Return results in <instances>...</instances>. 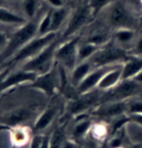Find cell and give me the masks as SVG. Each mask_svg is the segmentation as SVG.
<instances>
[{
	"mask_svg": "<svg viewBox=\"0 0 142 148\" xmlns=\"http://www.w3.org/2000/svg\"><path fill=\"white\" fill-rule=\"evenodd\" d=\"M38 22L30 19L19 26L16 31H14L12 36L9 37L7 46L0 53L2 61L5 59H10L16 52H18L22 47H24L27 43H29L32 39L38 36Z\"/></svg>",
	"mask_w": 142,
	"mask_h": 148,
	"instance_id": "1",
	"label": "cell"
},
{
	"mask_svg": "<svg viewBox=\"0 0 142 148\" xmlns=\"http://www.w3.org/2000/svg\"><path fill=\"white\" fill-rule=\"evenodd\" d=\"M57 32H49L46 35H38L37 37L32 39L29 43L22 47L20 49L16 52L10 60L7 62V65H15L18 63H24L25 61L31 59L39 52L42 51L44 47L49 46L51 43L56 41Z\"/></svg>",
	"mask_w": 142,
	"mask_h": 148,
	"instance_id": "2",
	"label": "cell"
},
{
	"mask_svg": "<svg viewBox=\"0 0 142 148\" xmlns=\"http://www.w3.org/2000/svg\"><path fill=\"white\" fill-rule=\"evenodd\" d=\"M128 58L129 56L126 52V49L118 46L116 43L112 44V41H110L109 43L100 47L99 51L89 61L92 63L94 68H97V67L124 63Z\"/></svg>",
	"mask_w": 142,
	"mask_h": 148,
	"instance_id": "3",
	"label": "cell"
},
{
	"mask_svg": "<svg viewBox=\"0 0 142 148\" xmlns=\"http://www.w3.org/2000/svg\"><path fill=\"white\" fill-rule=\"evenodd\" d=\"M58 42L54 41L49 46L44 47L37 55L32 57L31 59L25 61L22 64V70L36 73L37 75H43L52 69V67L56 63L55 52L58 47Z\"/></svg>",
	"mask_w": 142,
	"mask_h": 148,
	"instance_id": "4",
	"label": "cell"
},
{
	"mask_svg": "<svg viewBox=\"0 0 142 148\" xmlns=\"http://www.w3.org/2000/svg\"><path fill=\"white\" fill-rule=\"evenodd\" d=\"M80 39H81L80 36H74L59 44L56 49V52H55L56 62L70 73L73 71L79 63L77 54H79Z\"/></svg>",
	"mask_w": 142,
	"mask_h": 148,
	"instance_id": "5",
	"label": "cell"
},
{
	"mask_svg": "<svg viewBox=\"0 0 142 148\" xmlns=\"http://www.w3.org/2000/svg\"><path fill=\"white\" fill-rule=\"evenodd\" d=\"M141 92L142 84L134 79H122L115 87L106 92H102L100 104L116 101H129Z\"/></svg>",
	"mask_w": 142,
	"mask_h": 148,
	"instance_id": "6",
	"label": "cell"
},
{
	"mask_svg": "<svg viewBox=\"0 0 142 148\" xmlns=\"http://www.w3.org/2000/svg\"><path fill=\"white\" fill-rule=\"evenodd\" d=\"M29 86L41 90L46 96L53 97L58 89L61 87V72L59 64L56 62L51 70L43 75H39L34 82L30 83Z\"/></svg>",
	"mask_w": 142,
	"mask_h": 148,
	"instance_id": "7",
	"label": "cell"
},
{
	"mask_svg": "<svg viewBox=\"0 0 142 148\" xmlns=\"http://www.w3.org/2000/svg\"><path fill=\"white\" fill-rule=\"evenodd\" d=\"M106 10V21L113 28H132L133 18L132 14L121 1L111 2L104 8Z\"/></svg>",
	"mask_w": 142,
	"mask_h": 148,
	"instance_id": "8",
	"label": "cell"
},
{
	"mask_svg": "<svg viewBox=\"0 0 142 148\" xmlns=\"http://www.w3.org/2000/svg\"><path fill=\"white\" fill-rule=\"evenodd\" d=\"M102 94V92L98 89L85 94H79V96L72 99L67 105V111L76 117L83 115L86 111L93 110L100 104Z\"/></svg>",
	"mask_w": 142,
	"mask_h": 148,
	"instance_id": "9",
	"label": "cell"
},
{
	"mask_svg": "<svg viewBox=\"0 0 142 148\" xmlns=\"http://www.w3.org/2000/svg\"><path fill=\"white\" fill-rule=\"evenodd\" d=\"M35 114L36 108L34 107H20L14 108L12 110L0 114V125L6 129L20 126L31 120Z\"/></svg>",
	"mask_w": 142,
	"mask_h": 148,
	"instance_id": "10",
	"label": "cell"
},
{
	"mask_svg": "<svg viewBox=\"0 0 142 148\" xmlns=\"http://www.w3.org/2000/svg\"><path fill=\"white\" fill-rule=\"evenodd\" d=\"M93 11L90 5L79 8L73 15L69 18V21L67 22V26L63 33V38L66 40L69 38L74 37L83 26L88 22L93 15Z\"/></svg>",
	"mask_w": 142,
	"mask_h": 148,
	"instance_id": "11",
	"label": "cell"
},
{
	"mask_svg": "<svg viewBox=\"0 0 142 148\" xmlns=\"http://www.w3.org/2000/svg\"><path fill=\"white\" fill-rule=\"evenodd\" d=\"M128 103L129 101H116L102 103L92 110L94 116L104 119H115L118 117L127 115Z\"/></svg>",
	"mask_w": 142,
	"mask_h": 148,
	"instance_id": "12",
	"label": "cell"
},
{
	"mask_svg": "<svg viewBox=\"0 0 142 148\" xmlns=\"http://www.w3.org/2000/svg\"><path fill=\"white\" fill-rule=\"evenodd\" d=\"M116 65H118V64H116ZM116 65L102 66L94 68L89 73L88 76L76 87L77 94H85L88 93V92L96 90L98 88V85L101 82L102 79L104 77V75Z\"/></svg>",
	"mask_w": 142,
	"mask_h": 148,
	"instance_id": "13",
	"label": "cell"
},
{
	"mask_svg": "<svg viewBox=\"0 0 142 148\" xmlns=\"http://www.w3.org/2000/svg\"><path fill=\"white\" fill-rule=\"evenodd\" d=\"M38 76L39 75H37L36 73L25 71L22 69L11 73L7 77L5 76L0 82V95L3 92L13 87H16L19 84H22V83H32Z\"/></svg>",
	"mask_w": 142,
	"mask_h": 148,
	"instance_id": "14",
	"label": "cell"
},
{
	"mask_svg": "<svg viewBox=\"0 0 142 148\" xmlns=\"http://www.w3.org/2000/svg\"><path fill=\"white\" fill-rule=\"evenodd\" d=\"M59 110L60 108L58 103L53 102L49 104L36 118L33 131L36 134H42V132L46 130L51 125V123L54 121V119L56 118V116L59 113Z\"/></svg>",
	"mask_w": 142,
	"mask_h": 148,
	"instance_id": "15",
	"label": "cell"
},
{
	"mask_svg": "<svg viewBox=\"0 0 142 148\" xmlns=\"http://www.w3.org/2000/svg\"><path fill=\"white\" fill-rule=\"evenodd\" d=\"M10 133L11 148H20L29 143L32 139V132L28 127L20 125L8 129Z\"/></svg>",
	"mask_w": 142,
	"mask_h": 148,
	"instance_id": "16",
	"label": "cell"
},
{
	"mask_svg": "<svg viewBox=\"0 0 142 148\" xmlns=\"http://www.w3.org/2000/svg\"><path fill=\"white\" fill-rule=\"evenodd\" d=\"M122 65L123 63L118 64L109 70L102 79L97 89L102 92H106L115 87L122 80Z\"/></svg>",
	"mask_w": 142,
	"mask_h": 148,
	"instance_id": "17",
	"label": "cell"
},
{
	"mask_svg": "<svg viewBox=\"0 0 142 148\" xmlns=\"http://www.w3.org/2000/svg\"><path fill=\"white\" fill-rule=\"evenodd\" d=\"M142 71V57L132 55L122 65V79H132Z\"/></svg>",
	"mask_w": 142,
	"mask_h": 148,
	"instance_id": "18",
	"label": "cell"
},
{
	"mask_svg": "<svg viewBox=\"0 0 142 148\" xmlns=\"http://www.w3.org/2000/svg\"><path fill=\"white\" fill-rule=\"evenodd\" d=\"M28 21L24 16L11 11L7 7L0 6V24H7V25L21 26Z\"/></svg>",
	"mask_w": 142,
	"mask_h": 148,
	"instance_id": "19",
	"label": "cell"
},
{
	"mask_svg": "<svg viewBox=\"0 0 142 148\" xmlns=\"http://www.w3.org/2000/svg\"><path fill=\"white\" fill-rule=\"evenodd\" d=\"M93 69H94V66L92 65V63L89 60L79 63L74 67V69L73 71L71 72L70 82H71L74 87H76V86L88 76L89 73Z\"/></svg>",
	"mask_w": 142,
	"mask_h": 148,
	"instance_id": "20",
	"label": "cell"
},
{
	"mask_svg": "<svg viewBox=\"0 0 142 148\" xmlns=\"http://www.w3.org/2000/svg\"><path fill=\"white\" fill-rule=\"evenodd\" d=\"M77 118H79V120H77L76 125L74 126L73 132H72L73 139H74L76 141L87 136L88 134H90L92 127H93L92 120L85 117V114L77 116Z\"/></svg>",
	"mask_w": 142,
	"mask_h": 148,
	"instance_id": "21",
	"label": "cell"
},
{
	"mask_svg": "<svg viewBox=\"0 0 142 148\" xmlns=\"http://www.w3.org/2000/svg\"><path fill=\"white\" fill-rule=\"evenodd\" d=\"M113 41L122 47L135 41V32L132 28H119L114 31Z\"/></svg>",
	"mask_w": 142,
	"mask_h": 148,
	"instance_id": "22",
	"label": "cell"
},
{
	"mask_svg": "<svg viewBox=\"0 0 142 148\" xmlns=\"http://www.w3.org/2000/svg\"><path fill=\"white\" fill-rule=\"evenodd\" d=\"M67 19H69V10L67 8L52 9L51 13V32H57Z\"/></svg>",
	"mask_w": 142,
	"mask_h": 148,
	"instance_id": "23",
	"label": "cell"
},
{
	"mask_svg": "<svg viewBox=\"0 0 142 148\" xmlns=\"http://www.w3.org/2000/svg\"><path fill=\"white\" fill-rule=\"evenodd\" d=\"M99 49H100V47L96 46V45H94V44L88 43V42H85V43H83V44H79V54H77L79 63L90 60L91 58L94 56V54L99 51Z\"/></svg>",
	"mask_w": 142,
	"mask_h": 148,
	"instance_id": "24",
	"label": "cell"
},
{
	"mask_svg": "<svg viewBox=\"0 0 142 148\" xmlns=\"http://www.w3.org/2000/svg\"><path fill=\"white\" fill-rule=\"evenodd\" d=\"M111 41V37H109L108 33L104 30H97L94 31L93 33H91L89 35L88 39L86 40V42L91 44H94L98 47H102L104 45H106L107 43H109Z\"/></svg>",
	"mask_w": 142,
	"mask_h": 148,
	"instance_id": "25",
	"label": "cell"
},
{
	"mask_svg": "<svg viewBox=\"0 0 142 148\" xmlns=\"http://www.w3.org/2000/svg\"><path fill=\"white\" fill-rule=\"evenodd\" d=\"M67 139L64 127H58L51 134L49 144L51 148H62L64 142Z\"/></svg>",
	"mask_w": 142,
	"mask_h": 148,
	"instance_id": "26",
	"label": "cell"
},
{
	"mask_svg": "<svg viewBox=\"0 0 142 148\" xmlns=\"http://www.w3.org/2000/svg\"><path fill=\"white\" fill-rule=\"evenodd\" d=\"M51 13L52 10H48L44 13L38 22V35H46L51 32Z\"/></svg>",
	"mask_w": 142,
	"mask_h": 148,
	"instance_id": "27",
	"label": "cell"
},
{
	"mask_svg": "<svg viewBox=\"0 0 142 148\" xmlns=\"http://www.w3.org/2000/svg\"><path fill=\"white\" fill-rule=\"evenodd\" d=\"M22 11L27 19H33L38 11V0H23Z\"/></svg>",
	"mask_w": 142,
	"mask_h": 148,
	"instance_id": "28",
	"label": "cell"
},
{
	"mask_svg": "<svg viewBox=\"0 0 142 148\" xmlns=\"http://www.w3.org/2000/svg\"><path fill=\"white\" fill-rule=\"evenodd\" d=\"M90 134L95 139H102L107 134V128L102 124H93Z\"/></svg>",
	"mask_w": 142,
	"mask_h": 148,
	"instance_id": "29",
	"label": "cell"
},
{
	"mask_svg": "<svg viewBox=\"0 0 142 148\" xmlns=\"http://www.w3.org/2000/svg\"><path fill=\"white\" fill-rule=\"evenodd\" d=\"M138 113H142V101L141 100H133V101L129 100L127 115L138 114Z\"/></svg>",
	"mask_w": 142,
	"mask_h": 148,
	"instance_id": "30",
	"label": "cell"
},
{
	"mask_svg": "<svg viewBox=\"0 0 142 148\" xmlns=\"http://www.w3.org/2000/svg\"><path fill=\"white\" fill-rule=\"evenodd\" d=\"M120 132H118L117 134H115V135L112 136V138H111L110 141L108 142V147L107 148H121V147H123L124 138H123V136L120 135Z\"/></svg>",
	"mask_w": 142,
	"mask_h": 148,
	"instance_id": "31",
	"label": "cell"
},
{
	"mask_svg": "<svg viewBox=\"0 0 142 148\" xmlns=\"http://www.w3.org/2000/svg\"><path fill=\"white\" fill-rule=\"evenodd\" d=\"M130 54L133 56L142 57V35L139 36L137 39H135L134 43L132 44Z\"/></svg>",
	"mask_w": 142,
	"mask_h": 148,
	"instance_id": "32",
	"label": "cell"
},
{
	"mask_svg": "<svg viewBox=\"0 0 142 148\" xmlns=\"http://www.w3.org/2000/svg\"><path fill=\"white\" fill-rule=\"evenodd\" d=\"M108 4H109V0H92L89 5L94 13L95 11H101L102 9H104Z\"/></svg>",
	"mask_w": 142,
	"mask_h": 148,
	"instance_id": "33",
	"label": "cell"
},
{
	"mask_svg": "<svg viewBox=\"0 0 142 148\" xmlns=\"http://www.w3.org/2000/svg\"><path fill=\"white\" fill-rule=\"evenodd\" d=\"M44 135L43 134H35L32 136L31 141L29 142V148H41Z\"/></svg>",
	"mask_w": 142,
	"mask_h": 148,
	"instance_id": "34",
	"label": "cell"
},
{
	"mask_svg": "<svg viewBox=\"0 0 142 148\" xmlns=\"http://www.w3.org/2000/svg\"><path fill=\"white\" fill-rule=\"evenodd\" d=\"M129 116L130 122L133 123V124L137 125V126L142 128V113H138V114H130Z\"/></svg>",
	"mask_w": 142,
	"mask_h": 148,
	"instance_id": "35",
	"label": "cell"
},
{
	"mask_svg": "<svg viewBox=\"0 0 142 148\" xmlns=\"http://www.w3.org/2000/svg\"><path fill=\"white\" fill-rule=\"evenodd\" d=\"M46 1L52 9H59V8L65 7L64 0H46Z\"/></svg>",
	"mask_w": 142,
	"mask_h": 148,
	"instance_id": "36",
	"label": "cell"
},
{
	"mask_svg": "<svg viewBox=\"0 0 142 148\" xmlns=\"http://www.w3.org/2000/svg\"><path fill=\"white\" fill-rule=\"evenodd\" d=\"M9 37L10 36H8L7 34H5V33L0 32V53H1L2 51L5 49V47L7 46Z\"/></svg>",
	"mask_w": 142,
	"mask_h": 148,
	"instance_id": "37",
	"label": "cell"
},
{
	"mask_svg": "<svg viewBox=\"0 0 142 148\" xmlns=\"http://www.w3.org/2000/svg\"><path fill=\"white\" fill-rule=\"evenodd\" d=\"M62 148H79L76 141L73 138H67L64 142Z\"/></svg>",
	"mask_w": 142,
	"mask_h": 148,
	"instance_id": "38",
	"label": "cell"
},
{
	"mask_svg": "<svg viewBox=\"0 0 142 148\" xmlns=\"http://www.w3.org/2000/svg\"><path fill=\"white\" fill-rule=\"evenodd\" d=\"M49 136L51 135H44L43 142H42L41 148H51V144H49Z\"/></svg>",
	"mask_w": 142,
	"mask_h": 148,
	"instance_id": "39",
	"label": "cell"
},
{
	"mask_svg": "<svg viewBox=\"0 0 142 148\" xmlns=\"http://www.w3.org/2000/svg\"><path fill=\"white\" fill-rule=\"evenodd\" d=\"M132 79H134L135 82H137L138 83H140V84H142V71L139 73L138 75H136V76L133 77Z\"/></svg>",
	"mask_w": 142,
	"mask_h": 148,
	"instance_id": "40",
	"label": "cell"
},
{
	"mask_svg": "<svg viewBox=\"0 0 142 148\" xmlns=\"http://www.w3.org/2000/svg\"><path fill=\"white\" fill-rule=\"evenodd\" d=\"M129 148H142V143H133Z\"/></svg>",
	"mask_w": 142,
	"mask_h": 148,
	"instance_id": "41",
	"label": "cell"
},
{
	"mask_svg": "<svg viewBox=\"0 0 142 148\" xmlns=\"http://www.w3.org/2000/svg\"><path fill=\"white\" fill-rule=\"evenodd\" d=\"M7 5V0H0V6L6 7Z\"/></svg>",
	"mask_w": 142,
	"mask_h": 148,
	"instance_id": "42",
	"label": "cell"
},
{
	"mask_svg": "<svg viewBox=\"0 0 142 148\" xmlns=\"http://www.w3.org/2000/svg\"><path fill=\"white\" fill-rule=\"evenodd\" d=\"M121 148H124V147H121Z\"/></svg>",
	"mask_w": 142,
	"mask_h": 148,
	"instance_id": "43",
	"label": "cell"
},
{
	"mask_svg": "<svg viewBox=\"0 0 142 148\" xmlns=\"http://www.w3.org/2000/svg\"><path fill=\"white\" fill-rule=\"evenodd\" d=\"M79 148H81V147H79Z\"/></svg>",
	"mask_w": 142,
	"mask_h": 148,
	"instance_id": "44",
	"label": "cell"
}]
</instances>
